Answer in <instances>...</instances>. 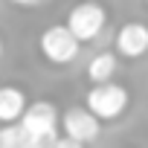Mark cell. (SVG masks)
<instances>
[{
	"instance_id": "1",
	"label": "cell",
	"mask_w": 148,
	"mask_h": 148,
	"mask_svg": "<svg viewBox=\"0 0 148 148\" xmlns=\"http://www.w3.org/2000/svg\"><path fill=\"white\" fill-rule=\"evenodd\" d=\"M58 125H61V116L52 102L47 99L32 102L26 116L21 119V134H23L26 148H55V142L61 139Z\"/></svg>"
},
{
	"instance_id": "2",
	"label": "cell",
	"mask_w": 148,
	"mask_h": 148,
	"mask_svg": "<svg viewBox=\"0 0 148 148\" xmlns=\"http://www.w3.org/2000/svg\"><path fill=\"white\" fill-rule=\"evenodd\" d=\"M38 49L41 55L49 61V64H73L82 49V41L70 32L67 23H55V26H47L38 38Z\"/></svg>"
},
{
	"instance_id": "3",
	"label": "cell",
	"mask_w": 148,
	"mask_h": 148,
	"mask_svg": "<svg viewBox=\"0 0 148 148\" xmlns=\"http://www.w3.org/2000/svg\"><path fill=\"white\" fill-rule=\"evenodd\" d=\"M128 90L122 84H99V87H90L87 96H84V108L99 119V122H110V119H119L125 110H128Z\"/></svg>"
},
{
	"instance_id": "4",
	"label": "cell",
	"mask_w": 148,
	"mask_h": 148,
	"mask_svg": "<svg viewBox=\"0 0 148 148\" xmlns=\"http://www.w3.org/2000/svg\"><path fill=\"white\" fill-rule=\"evenodd\" d=\"M67 26H70V32L76 35L82 44L84 41H93L108 26V12H105V6L99 3V0H82V3H76L70 9Z\"/></svg>"
},
{
	"instance_id": "5",
	"label": "cell",
	"mask_w": 148,
	"mask_h": 148,
	"mask_svg": "<svg viewBox=\"0 0 148 148\" xmlns=\"http://www.w3.org/2000/svg\"><path fill=\"white\" fill-rule=\"evenodd\" d=\"M61 131H64V136L87 145V142H96V139H99L102 122H99L87 108H67V110L61 113Z\"/></svg>"
},
{
	"instance_id": "6",
	"label": "cell",
	"mask_w": 148,
	"mask_h": 148,
	"mask_svg": "<svg viewBox=\"0 0 148 148\" xmlns=\"http://www.w3.org/2000/svg\"><path fill=\"white\" fill-rule=\"evenodd\" d=\"M116 52L122 58H142L148 52V26L139 21L125 23L116 32Z\"/></svg>"
},
{
	"instance_id": "7",
	"label": "cell",
	"mask_w": 148,
	"mask_h": 148,
	"mask_svg": "<svg viewBox=\"0 0 148 148\" xmlns=\"http://www.w3.org/2000/svg\"><path fill=\"white\" fill-rule=\"evenodd\" d=\"M29 110V102H26V93L15 84H6L3 90H0V122H3V128L21 122Z\"/></svg>"
},
{
	"instance_id": "8",
	"label": "cell",
	"mask_w": 148,
	"mask_h": 148,
	"mask_svg": "<svg viewBox=\"0 0 148 148\" xmlns=\"http://www.w3.org/2000/svg\"><path fill=\"white\" fill-rule=\"evenodd\" d=\"M113 76H116V52H108V49H105V52H99V55L90 58V64H87V79L93 82V87L110 84Z\"/></svg>"
},
{
	"instance_id": "9",
	"label": "cell",
	"mask_w": 148,
	"mask_h": 148,
	"mask_svg": "<svg viewBox=\"0 0 148 148\" xmlns=\"http://www.w3.org/2000/svg\"><path fill=\"white\" fill-rule=\"evenodd\" d=\"M0 148H26L21 125H9V128L0 131Z\"/></svg>"
},
{
	"instance_id": "10",
	"label": "cell",
	"mask_w": 148,
	"mask_h": 148,
	"mask_svg": "<svg viewBox=\"0 0 148 148\" xmlns=\"http://www.w3.org/2000/svg\"><path fill=\"white\" fill-rule=\"evenodd\" d=\"M55 148H84V145L76 142V139H70V136H61V139L55 142Z\"/></svg>"
},
{
	"instance_id": "11",
	"label": "cell",
	"mask_w": 148,
	"mask_h": 148,
	"mask_svg": "<svg viewBox=\"0 0 148 148\" xmlns=\"http://www.w3.org/2000/svg\"><path fill=\"white\" fill-rule=\"evenodd\" d=\"M6 3H12V6H23V9H32V6H41L44 0H6Z\"/></svg>"
},
{
	"instance_id": "12",
	"label": "cell",
	"mask_w": 148,
	"mask_h": 148,
	"mask_svg": "<svg viewBox=\"0 0 148 148\" xmlns=\"http://www.w3.org/2000/svg\"><path fill=\"white\" fill-rule=\"evenodd\" d=\"M145 6H148V0H145Z\"/></svg>"
}]
</instances>
